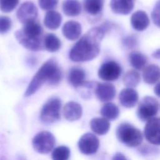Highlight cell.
Masks as SVG:
<instances>
[{
	"mask_svg": "<svg viewBox=\"0 0 160 160\" xmlns=\"http://www.w3.org/2000/svg\"><path fill=\"white\" fill-rule=\"evenodd\" d=\"M110 6L114 13L126 15L133 9L134 0H111Z\"/></svg>",
	"mask_w": 160,
	"mask_h": 160,
	"instance_id": "e0dca14e",
	"label": "cell"
},
{
	"mask_svg": "<svg viewBox=\"0 0 160 160\" xmlns=\"http://www.w3.org/2000/svg\"><path fill=\"white\" fill-rule=\"evenodd\" d=\"M92 131L97 134L104 135L106 134L111 126L109 121L104 118H94L90 122Z\"/></svg>",
	"mask_w": 160,
	"mask_h": 160,
	"instance_id": "d6986e66",
	"label": "cell"
},
{
	"mask_svg": "<svg viewBox=\"0 0 160 160\" xmlns=\"http://www.w3.org/2000/svg\"><path fill=\"white\" fill-rule=\"evenodd\" d=\"M11 28V20L7 16H0V34H5Z\"/></svg>",
	"mask_w": 160,
	"mask_h": 160,
	"instance_id": "4dcf8cb0",
	"label": "cell"
},
{
	"mask_svg": "<svg viewBox=\"0 0 160 160\" xmlns=\"http://www.w3.org/2000/svg\"><path fill=\"white\" fill-rule=\"evenodd\" d=\"M121 71V68L118 63L113 61H109L104 62L100 66L98 75L103 81H114L119 78Z\"/></svg>",
	"mask_w": 160,
	"mask_h": 160,
	"instance_id": "ba28073f",
	"label": "cell"
},
{
	"mask_svg": "<svg viewBox=\"0 0 160 160\" xmlns=\"http://www.w3.org/2000/svg\"><path fill=\"white\" fill-rule=\"evenodd\" d=\"M152 57L154 58H157V59H159V56H160V52H159V49H157L156 51H154L152 54Z\"/></svg>",
	"mask_w": 160,
	"mask_h": 160,
	"instance_id": "e575fe53",
	"label": "cell"
},
{
	"mask_svg": "<svg viewBox=\"0 0 160 160\" xmlns=\"http://www.w3.org/2000/svg\"><path fill=\"white\" fill-rule=\"evenodd\" d=\"M64 118L69 121H74L79 119L82 114V108L80 104L74 101L67 102L62 110Z\"/></svg>",
	"mask_w": 160,
	"mask_h": 160,
	"instance_id": "5bb4252c",
	"label": "cell"
},
{
	"mask_svg": "<svg viewBox=\"0 0 160 160\" xmlns=\"http://www.w3.org/2000/svg\"><path fill=\"white\" fill-rule=\"evenodd\" d=\"M38 15V9L35 4L31 1L23 2L17 11V18L22 24L35 21Z\"/></svg>",
	"mask_w": 160,
	"mask_h": 160,
	"instance_id": "8fae6325",
	"label": "cell"
},
{
	"mask_svg": "<svg viewBox=\"0 0 160 160\" xmlns=\"http://www.w3.org/2000/svg\"><path fill=\"white\" fill-rule=\"evenodd\" d=\"M44 48L50 52L58 51L61 46V41L54 34L49 33L44 36Z\"/></svg>",
	"mask_w": 160,
	"mask_h": 160,
	"instance_id": "cb8c5ba5",
	"label": "cell"
},
{
	"mask_svg": "<svg viewBox=\"0 0 160 160\" xmlns=\"http://www.w3.org/2000/svg\"><path fill=\"white\" fill-rule=\"evenodd\" d=\"M78 146L82 154L91 155L98 151L99 146V141L94 134L87 132L79 138Z\"/></svg>",
	"mask_w": 160,
	"mask_h": 160,
	"instance_id": "9c48e42d",
	"label": "cell"
},
{
	"mask_svg": "<svg viewBox=\"0 0 160 160\" xmlns=\"http://www.w3.org/2000/svg\"><path fill=\"white\" fill-rule=\"evenodd\" d=\"M95 93L99 100L102 102H108L112 100L116 96V88L108 82L97 83L95 88Z\"/></svg>",
	"mask_w": 160,
	"mask_h": 160,
	"instance_id": "7c38bea8",
	"label": "cell"
},
{
	"mask_svg": "<svg viewBox=\"0 0 160 160\" xmlns=\"http://www.w3.org/2000/svg\"><path fill=\"white\" fill-rule=\"evenodd\" d=\"M159 125V118L154 117L148 121L144 127V137L146 139L152 144L159 145L160 143Z\"/></svg>",
	"mask_w": 160,
	"mask_h": 160,
	"instance_id": "30bf717a",
	"label": "cell"
},
{
	"mask_svg": "<svg viewBox=\"0 0 160 160\" xmlns=\"http://www.w3.org/2000/svg\"><path fill=\"white\" fill-rule=\"evenodd\" d=\"M62 16L57 11H49L45 15L44 24L45 26L50 30L58 29L61 24Z\"/></svg>",
	"mask_w": 160,
	"mask_h": 160,
	"instance_id": "ffe728a7",
	"label": "cell"
},
{
	"mask_svg": "<svg viewBox=\"0 0 160 160\" xmlns=\"http://www.w3.org/2000/svg\"><path fill=\"white\" fill-rule=\"evenodd\" d=\"M62 74L58 62L51 58L46 61L37 71L29 82L24 96L29 97L34 94L45 83L51 86L58 84L62 79Z\"/></svg>",
	"mask_w": 160,
	"mask_h": 160,
	"instance_id": "7a4b0ae2",
	"label": "cell"
},
{
	"mask_svg": "<svg viewBox=\"0 0 160 160\" xmlns=\"http://www.w3.org/2000/svg\"><path fill=\"white\" fill-rule=\"evenodd\" d=\"M144 81L149 84L157 82L159 79V68L155 64H151L146 67L142 72Z\"/></svg>",
	"mask_w": 160,
	"mask_h": 160,
	"instance_id": "44dd1931",
	"label": "cell"
},
{
	"mask_svg": "<svg viewBox=\"0 0 160 160\" xmlns=\"http://www.w3.org/2000/svg\"><path fill=\"white\" fill-rule=\"evenodd\" d=\"M159 102L152 96L144 97L139 102L137 116L142 121H148L154 118L159 111Z\"/></svg>",
	"mask_w": 160,
	"mask_h": 160,
	"instance_id": "8992f818",
	"label": "cell"
},
{
	"mask_svg": "<svg viewBox=\"0 0 160 160\" xmlns=\"http://www.w3.org/2000/svg\"><path fill=\"white\" fill-rule=\"evenodd\" d=\"M112 160H128V159L122 153L116 152L113 155Z\"/></svg>",
	"mask_w": 160,
	"mask_h": 160,
	"instance_id": "836d02e7",
	"label": "cell"
},
{
	"mask_svg": "<svg viewBox=\"0 0 160 160\" xmlns=\"http://www.w3.org/2000/svg\"><path fill=\"white\" fill-rule=\"evenodd\" d=\"M105 32L102 27L89 30L71 48L69 54L70 59L74 62H85L96 58L99 54Z\"/></svg>",
	"mask_w": 160,
	"mask_h": 160,
	"instance_id": "6da1fadb",
	"label": "cell"
},
{
	"mask_svg": "<svg viewBox=\"0 0 160 160\" xmlns=\"http://www.w3.org/2000/svg\"><path fill=\"white\" fill-rule=\"evenodd\" d=\"M137 91L131 88H126L121 90L119 94V100L124 107L131 108L136 106L138 101Z\"/></svg>",
	"mask_w": 160,
	"mask_h": 160,
	"instance_id": "4fadbf2b",
	"label": "cell"
},
{
	"mask_svg": "<svg viewBox=\"0 0 160 160\" xmlns=\"http://www.w3.org/2000/svg\"><path fill=\"white\" fill-rule=\"evenodd\" d=\"M19 0H0V9L3 12H10L18 6Z\"/></svg>",
	"mask_w": 160,
	"mask_h": 160,
	"instance_id": "f1b7e54d",
	"label": "cell"
},
{
	"mask_svg": "<svg viewBox=\"0 0 160 160\" xmlns=\"http://www.w3.org/2000/svg\"><path fill=\"white\" fill-rule=\"evenodd\" d=\"M56 138L54 135L47 131H42L37 133L32 140L34 149L40 154H47L54 147Z\"/></svg>",
	"mask_w": 160,
	"mask_h": 160,
	"instance_id": "52a82bcc",
	"label": "cell"
},
{
	"mask_svg": "<svg viewBox=\"0 0 160 160\" xmlns=\"http://www.w3.org/2000/svg\"><path fill=\"white\" fill-rule=\"evenodd\" d=\"M132 28L138 31L145 30L149 24V19L146 12L139 10L134 12L131 18Z\"/></svg>",
	"mask_w": 160,
	"mask_h": 160,
	"instance_id": "2e32d148",
	"label": "cell"
},
{
	"mask_svg": "<svg viewBox=\"0 0 160 160\" xmlns=\"http://www.w3.org/2000/svg\"><path fill=\"white\" fill-rule=\"evenodd\" d=\"M38 3L42 10L51 11L57 6L58 0H38Z\"/></svg>",
	"mask_w": 160,
	"mask_h": 160,
	"instance_id": "f546056e",
	"label": "cell"
},
{
	"mask_svg": "<svg viewBox=\"0 0 160 160\" xmlns=\"http://www.w3.org/2000/svg\"><path fill=\"white\" fill-rule=\"evenodd\" d=\"M123 43L124 45L129 48H132L134 47L136 43V40L134 37L132 36H128L123 41Z\"/></svg>",
	"mask_w": 160,
	"mask_h": 160,
	"instance_id": "d6a6232c",
	"label": "cell"
},
{
	"mask_svg": "<svg viewBox=\"0 0 160 160\" xmlns=\"http://www.w3.org/2000/svg\"><path fill=\"white\" fill-rule=\"evenodd\" d=\"M86 74L80 67L75 66L71 68L69 71L68 79L69 83L75 88H79L86 81Z\"/></svg>",
	"mask_w": 160,
	"mask_h": 160,
	"instance_id": "ac0fdd59",
	"label": "cell"
},
{
	"mask_svg": "<svg viewBox=\"0 0 160 160\" xmlns=\"http://www.w3.org/2000/svg\"><path fill=\"white\" fill-rule=\"evenodd\" d=\"M14 36L17 41L29 50L39 51L44 49L42 28L35 21L24 24L22 29L15 32Z\"/></svg>",
	"mask_w": 160,
	"mask_h": 160,
	"instance_id": "3957f363",
	"label": "cell"
},
{
	"mask_svg": "<svg viewBox=\"0 0 160 160\" xmlns=\"http://www.w3.org/2000/svg\"><path fill=\"white\" fill-rule=\"evenodd\" d=\"M131 65L138 70L143 69L147 63V58L139 52H132L129 56Z\"/></svg>",
	"mask_w": 160,
	"mask_h": 160,
	"instance_id": "484cf974",
	"label": "cell"
},
{
	"mask_svg": "<svg viewBox=\"0 0 160 160\" xmlns=\"http://www.w3.org/2000/svg\"><path fill=\"white\" fill-rule=\"evenodd\" d=\"M82 31L81 24L75 21H69L64 23L62 28L64 36L68 40L74 41L78 39Z\"/></svg>",
	"mask_w": 160,
	"mask_h": 160,
	"instance_id": "9a60e30c",
	"label": "cell"
},
{
	"mask_svg": "<svg viewBox=\"0 0 160 160\" xmlns=\"http://www.w3.org/2000/svg\"><path fill=\"white\" fill-rule=\"evenodd\" d=\"M159 1H158L156 2V4H155L152 13H151V17H152V19L153 21V22L154 23V24H156L158 27H159V24H160V20H159Z\"/></svg>",
	"mask_w": 160,
	"mask_h": 160,
	"instance_id": "1f68e13d",
	"label": "cell"
},
{
	"mask_svg": "<svg viewBox=\"0 0 160 160\" xmlns=\"http://www.w3.org/2000/svg\"><path fill=\"white\" fill-rule=\"evenodd\" d=\"M83 8L91 16H97L103 8V0H83Z\"/></svg>",
	"mask_w": 160,
	"mask_h": 160,
	"instance_id": "603a6c76",
	"label": "cell"
},
{
	"mask_svg": "<svg viewBox=\"0 0 160 160\" xmlns=\"http://www.w3.org/2000/svg\"><path fill=\"white\" fill-rule=\"evenodd\" d=\"M141 80L139 74L134 70L128 71L122 78L123 84L128 88H134L138 85Z\"/></svg>",
	"mask_w": 160,
	"mask_h": 160,
	"instance_id": "4316f807",
	"label": "cell"
},
{
	"mask_svg": "<svg viewBox=\"0 0 160 160\" xmlns=\"http://www.w3.org/2000/svg\"><path fill=\"white\" fill-rule=\"evenodd\" d=\"M154 93L158 96H159V83H158L155 87H154Z\"/></svg>",
	"mask_w": 160,
	"mask_h": 160,
	"instance_id": "d590c367",
	"label": "cell"
},
{
	"mask_svg": "<svg viewBox=\"0 0 160 160\" xmlns=\"http://www.w3.org/2000/svg\"><path fill=\"white\" fill-rule=\"evenodd\" d=\"M70 149L66 146H60L52 151L51 157L52 160H68L70 156Z\"/></svg>",
	"mask_w": 160,
	"mask_h": 160,
	"instance_id": "83f0119b",
	"label": "cell"
},
{
	"mask_svg": "<svg viewBox=\"0 0 160 160\" xmlns=\"http://www.w3.org/2000/svg\"><path fill=\"white\" fill-rule=\"evenodd\" d=\"M100 112L104 118L108 121H113L118 117L119 114V110L115 104L107 102L102 106Z\"/></svg>",
	"mask_w": 160,
	"mask_h": 160,
	"instance_id": "d4e9b609",
	"label": "cell"
},
{
	"mask_svg": "<svg viewBox=\"0 0 160 160\" xmlns=\"http://www.w3.org/2000/svg\"><path fill=\"white\" fill-rule=\"evenodd\" d=\"M61 101L57 97L50 98L43 105L40 114L41 121L45 124L53 123L61 118Z\"/></svg>",
	"mask_w": 160,
	"mask_h": 160,
	"instance_id": "5b68a950",
	"label": "cell"
},
{
	"mask_svg": "<svg viewBox=\"0 0 160 160\" xmlns=\"http://www.w3.org/2000/svg\"><path fill=\"white\" fill-rule=\"evenodd\" d=\"M116 134L117 138L121 143L131 148L139 146L143 140L141 131L132 124L126 122L119 124Z\"/></svg>",
	"mask_w": 160,
	"mask_h": 160,
	"instance_id": "277c9868",
	"label": "cell"
},
{
	"mask_svg": "<svg viewBox=\"0 0 160 160\" xmlns=\"http://www.w3.org/2000/svg\"><path fill=\"white\" fill-rule=\"evenodd\" d=\"M62 11L68 16H76L81 12V5L78 0H64Z\"/></svg>",
	"mask_w": 160,
	"mask_h": 160,
	"instance_id": "7402d4cb",
	"label": "cell"
}]
</instances>
